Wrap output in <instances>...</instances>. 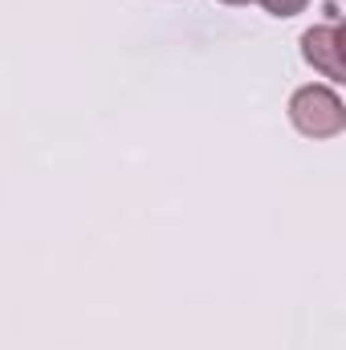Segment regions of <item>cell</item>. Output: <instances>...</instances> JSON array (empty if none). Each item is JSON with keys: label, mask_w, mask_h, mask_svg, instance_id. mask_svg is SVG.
Segmentation results:
<instances>
[{"label": "cell", "mask_w": 346, "mask_h": 350, "mask_svg": "<svg viewBox=\"0 0 346 350\" xmlns=\"http://www.w3.org/2000/svg\"><path fill=\"white\" fill-rule=\"evenodd\" d=\"M289 118L310 139H334L346 131V106L330 86H302L289 98Z\"/></svg>", "instance_id": "1"}, {"label": "cell", "mask_w": 346, "mask_h": 350, "mask_svg": "<svg viewBox=\"0 0 346 350\" xmlns=\"http://www.w3.org/2000/svg\"><path fill=\"white\" fill-rule=\"evenodd\" d=\"M302 57H306L314 70H322L330 82H346L343 29H338V21L318 25V29H306V33H302Z\"/></svg>", "instance_id": "2"}, {"label": "cell", "mask_w": 346, "mask_h": 350, "mask_svg": "<svg viewBox=\"0 0 346 350\" xmlns=\"http://www.w3.org/2000/svg\"><path fill=\"white\" fill-rule=\"evenodd\" d=\"M265 12H273V16H297V12H306V4L310 0H257Z\"/></svg>", "instance_id": "3"}, {"label": "cell", "mask_w": 346, "mask_h": 350, "mask_svg": "<svg viewBox=\"0 0 346 350\" xmlns=\"http://www.w3.org/2000/svg\"><path fill=\"white\" fill-rule=\"evenodd\" d=\"M224 4H249V0H224Z\"/></svg>", "instance_id": "4"}]
</instances>
